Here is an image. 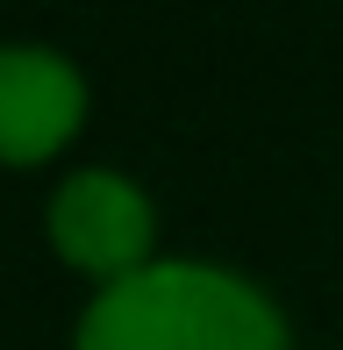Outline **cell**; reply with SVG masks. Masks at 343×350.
<instances>
[{
	"label": "cell",
	"instance_id": "obj_1",
	"mask_svg": "<svg viewBox=\"0 0 343 350\" xmlns=\"http://www.w3.org/2000/svg\"><path fill=\"white\" fill-rule=\"evenodd\" d=\"M79 350H286V322L243 272L193 258H150L93 293Z\"/></svg>",
	"mask_w": 343,
	"mask_h": 350
},
{
	"label": "cell",
	"instance_id": "obj_3",
	"mask_svg": "<svg viewBox=\"0 0 343 350\" xmlns=\"http://www.w3.org/2000/svg\"><path fill=\"white\" fill-rule=\"evenodd\" d=\"M86 115V79L51 43H0V165H43Z\"/></svg>",
	"mask_w": 343,
	"mask_h": 350
},
{
	"label": "cell",
	"instance_id": "obj_2",
	"mask_svg": "<svg viewBox=\"0 0 343 350\" xmlns=\"http://www.w3.org/2000/svg\"><path fill=\"white\" fill-rule=\"evenodd\" d=\"M150 236H158V215H150L143 186L122 179V172H72L51 193V243L65 265L93 272L100 286L129 279L150 265Z\"/></svg>",
	"mask_w": 343,
	"mask_h": 350
}]
</instances>
